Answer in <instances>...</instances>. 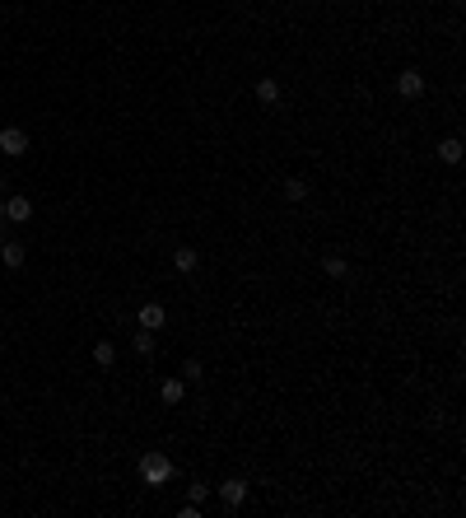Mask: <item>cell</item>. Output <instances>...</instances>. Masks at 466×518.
<instances>
[{
    "label": "cell",
    "mask_w": 466,
    "mask_h": 518,
    "mask_svg": "<svg viewBox=\"0 0 466 518\" xmlns=\"http://www.w3.org/2000/svg\"><path fill=\"white\" fill-rule=\"evenodd\" d=\"M168 476H173L168 453H144V458H140V481L144 485H168Z\"/></svg>",
    "instance_id": "6da1fadb"
},
{
    "label": "cell",
    "mask_w": 466,
    "mask_h": 518,
    "mask_svg": "<svg viewBox=\"0 0 466 518\" xmlns=\"http://www.w3.org/2000/svg\"><path fill=\"white\" fill-rule=\"evenodd\" d=\"M0 154L5 159L28 154V131H23V126H5V131H0Z\"/></svg>",
    "instance_id": "7a4b0ae2"
},
{
    "label": "cell",
    "mask_w": 466,
    "mask_h": 518,
    "mask_svg": "<svg viewBox=\"0 0 466 518\" xmlns=\"http://www.w3.org/2000/svg\"><path fill=\"white\" fill-rule=\"evenodd\" d=\"M220 500H224V509H243V500H247V481H243V476H229V481L220 485Z\"/></svg>",
    "instance_id": "3957f363"
},
{
    "label": "cell",
    "mask_w": 466,
    "mask_h": 518,
    "mask_svg": "<svg viewBox=\"0 0 466 518\" xmlns=\"http://www.w3.org/2000/svg\"><path fill=\"white\" fill-rule=\"evenodd\" d=\"M397 94H401V98H420V94H424V75H420V70H401V75H397Z\"/></svg>",
    "instance_id": "277c9868"
},
{
    "label": "cell",
    "mask_w": 466,
    "mask_h": 518,
    "mask_svg": "<svg viewBox=\"0 0 466 518\" xmlns=\"http://www.w3.org/2000/svg\"><path fill=\"white\" fill-rule=\"evenodd\" d=\"M23 261H28V252H23V243H14V238H5V243H0V266H5V271H19Z\"/></svg>",
    "instance_id": "5b68a950"
},
{
    "label": "cell",
    "mask_w": 466,
    "mask_h": 518,
    "mask_svg": "<svg viewBox=\"0 0 466 518\" xmlns=\"http://www.w3.org/2000/svg\"><path fill=\"white\" fill-rule=\"evenodd\" d=\"M164 322H168V308L164 304H140V327H144V332H159Z\"/></svg>",
    "instance_id": "8992f818"
},
{
    "label": "cell",
    "mask_w": 466,
    "mask_h": 518,
    "mask_svg": "<svg viewBox=\"0 0 466 518\" xmlns=\"http://www.w3.org/2000/svg\"><path fill=\"white\" fill-rule=\"evenodd\" d=\"M28 215H33V201H28V196H10V201H5V220H10V225H23Z\"/></svg>",
    "instance_id": "52a82bcc"
},
{
    "label": "cell",
    "mask_w": 466,
    "mask_h": 518,
    "mask_svg": "<svg viewBox=\"0 0 466 518\" xmlns=\"http://www.w3.org/2000/svg\"><path fill=\"white\" fill-rule=\"evenodd\" d=\"M173 266H178L182 276H191V271L200 266V252L196 248H178V252H173Z\"/></svg>",
    "instance_id": "ba28073f"
},
{
    "label": "cell",
    "mask_w": 466,
    "mask_h": 518,
    "mask_svg": "<svg viewBox=\"0 0 466 518\" xmlns=\"http://www.w3.org/2000/svg\"><path fill=\"white\" fill-rule=\"evenodd\" d=\"M159 397H164L168 406H178L182 397H187V383H182V378H164V388H159Z\"/></svg>",
    "instance_id": "9c48e42d"
},
{
    "label": "cell",
    "mask_w": 466,
    "mask_h": 518,
    "mask_svg": "<svg viewBox=\"0 0 466 518\" xmlns=\"http://www.w3.org/2000/svg\"><path fill=\"white\" fill-rule=\"evenodd\" d=\"M256 98H261V103H280V79L261 75V79H256Z\"/></svg>",
    "instance_id": "30bf717a"
},
{
    "label": "cell",
    "mask_w": 466,
    "mask_h": 518,
    "mask_svg": "<svg viewBox=\"0 0 466 518\" xmlns=\"http://www.w3.org/2000/svg\"><path fill=\"white\" fill-rule=\"evenodd\" d=\"M438 159H443V164H457V159H462V140H457V135H443V140H438Z\"/></svg>",
    "instance_id": "8fae6325"
},
{
    "label": "cell",
    "mask_w": 466,
    "mask_h": 518,
    "mask_svg": "<svg viewBox=\"0 0 466 518\" xmlns=\"http://www.w3.org/2000/svg\"><path fill=\"white\" fill-rule=\"evenodd\" d=\"M322 271L331 276V281H341V276H350V261H345L341 252H331V257H322Z\"/></svg>",
    "instance_id": "7c38bea8"
},
{
    "label": "cell",
    "mask_w": 466,
    "mask_h": 518,
    "mask_svg": "<svg viewBox=\"0 0 466 518\" xmlns=\"http://www.w3.org/2000/svg\"><path fill=\"white\" fill-rule=\"evenodd\" d=\"M93 360H98L103 369H112V364H117V346H112V341H98V346H93Z\"/></svg>",
    "instance_id": "4fadbf2b"
},
{
    "label": "cell",
    "mask_w": 466,
    "mask_h": 518,
    "mask_svg": "<svg viewBox=\"0 0 466 518\" xmlns=\"http://www.w3.org/2000/svg\"><path fill=\"white\" fill-rule=\"evenodd\" d=\"M303 196H308V182H303V178H289V182H285V201H294V205H299Z\"/></svg>",
    "instance_id": "5bb4252c"
},
{
    "label": "cell",
    "mask_w": 466,
    "mask_h": 518,
    "mask_svg": "<svg viewBox=\"0 0 466 518\" xmlns=\"http://www.w3.org/2000/svg\"><path fill=\"white\" fill-rule=\"evenodd\" d=\"M200 378H205L200 360H187V364H182V383H200Z\"/></svg>",
    "instance_id": "9a60e30c"
},
{
    "label": "cell",
    "mask_w": 466,
    "mask_h": 518,
    "mask_svg": "<svg viewBox=\"0 0 466 518\" xmlns=\"http://www.w3.org/2000/svg\"><path fill=\"white\" fill-rule=\"evenodd\" d=\"M135 355H154V337H149V332H135Z\"/></svg>",
    "instance_id": "2e32d148"
},
{
    "label": "cell",
    "mask_w": 466,
    "mask_h": 518,
    "mask_svg": "<svg viewBox=\"0 0 466 518\" xmlns=\"http://www.w3.org/2000/svg\"><path fill=\"white\" fill-rule=\"evenodd\" d=\"M187 490H191V505H200V500L210 495V485H205V481H191V485H187Z\"/></svg>",
    "instance_id": "e0dca14e"
},
{
    "label": "cell",
    "mask_w": 466,
    "mask_h": 518,
    "mask_svg": "<svg viewBox=\"0 0 466 518\" xmlns=\"http://www.w3.org/2000/svg\"><path fill=\"white\" fill-rule=\"evenodd\" d=\"M0 220H5V201H0Z\"/></svg>",
    "instance_id": "ac0fdd59"
}]
</instances>
